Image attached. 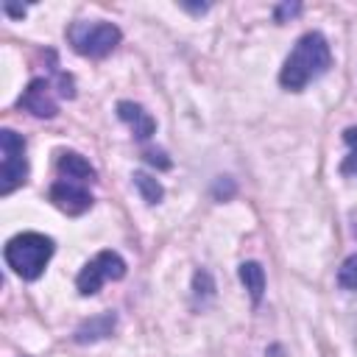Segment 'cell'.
<instances>
[{
  "label": "cell",
  "instance_id": "1",
  "mask_svg": "<svg viewBox=\"0 0 357 357\" xmlns=\"http://www.w3.org/2000/svg\"><path fill=\"white\" fill-rule=\"evenodd\" d=\"M332 67V50L324 33L307 31L298 36L293 50L287 53L282 70H279V84L287 92H301L310 81L321 78Z\"/></svg>",
  "mask_w": 357,
  "mask_h": 357
},
{
  "label": "cell",
  "instance_id": "2",
  "mask_svg": "<svg viewBox=\"0 0 357 357\" xmlns=\"http://www.w3.org/2000/svg\"><path fill=\"white\" fill-rule=\"evenodd\" d=\"M53 251H56L53 237L42 231H20L3 245V259L20 279L33 282L45 273Z\"/></svg>",
  "mask_w": 357,
  "mask_h": 357
},
{
  "label": "cell",
  "instance_id": "3",
  "mask_svg": "<svg viewBox=\"0 0 357 357\" xmlns=\"http://www.w3.org/2000/svg\"><path fill=\"white\" fill-rule=\"evenodd\" d=\"M123 33L114 22H103V20H75L70 22L67 28V42L70 47L78 53V56H86V59H103L109 56L117 45H120Z\"/></svg>",
  "mask_w": 357,
  "mask_h": 357
},
{
  "label": "cell",
  "instance_id": "4",
  "mask_svg": "<svg viewBox=\"0 0 357 357\" xmlns=\"http://www.w3.org/2000/svg\"><path fill=\"white\" fill-rule=\"evenodd\" d=\"M0 156H3V167H0V195H11L17 187H22L28 181V156H25V139L11 131L3 128L0 131Z\"/></svg>",
  "mask_w": 357,
  "mask_h": 357
},
{
  "label": "cell",
  "instance_id": "5",
  "mask_svg": "<svg viewBox=\"0 0 357 357\" xmlns=\"http://www.w3.org/2000/svg\"><path fill=\"white\" fill-rule=\"evenodd\" d=\"M126 276V259L117 251H98L75 276V290L81 296H95L103 282H117Z\"/></svg>",
  "mask_w": 357,
  "mask_h": 357
},
{
  "label": "cell",
  "instance_id": "6",
  "mask_svg": "<svg viewBox=\"0 0 357 357\" xmlns=\"http://www.w3.org/2000/svg\"><path fill=\"white\" fill-rule=\"evenodd\" d=\"M17 106L31 112L33 117H42V120L56 117L59 114V98L53 89V81L50 78H31L28 86L22 89V95L17 98Z\"/></svg>",
  "mask_w": 357,
  "mask_h": 357
},
{
  "label": "cell",
  "instance_id": "7",
  "mask_svg": "<svg viewBox=\"0 0 357 357\" xmlns=\"http://www.w3.org/2000/svg\"><path fill=\"white\" fill-rule=\"evenodd\" d=\"M47 198L64 215H84L92 206V201H95L92 192L86 190V184H78V181H70V178L53 181L50 190H47Z\"/></svg>",
  "mask_w": 357,
  "mask_h": 357
},
{
  "label": "cell",
  "instance_id": "8",
  "mask_svg": "<svg viewBox=\"0 0 357 357\" xmlns=\"http://www.w3.org/2000/svg\"><path fill=\"white\" fill-rule=\"evenodd\" d=\"M117 117L131 128V134H134L139 142L151 139L153 131H156V120L151 117V112H145V109H142L139 103H134V100H120V103H117Z\"/></svg>",
  "mask_w": 357,
  "mask_h": 357
},
{
  "label": "cell",
  "instance_id": "9",
  "mask_svg": "<svg viewBox=\"0 0 357 357\" xmlns=\"http://www.w3.org/2000/svg\"><path fill=\"white\" fill-rule=\"evenodd\" d=\"M114 326H117V315L114 312H100V315H92L84 324H78L75 332H73V340L75 343H98V340L109 337L114 332Z\"/></svg>",
  "mask_w": 357,
  "mask_h": 357
},
{
  "label": "cell",
  "instance_id": "10",
  "mask_svg": "<svg viewBox=\"0 0 357 357\" xmlns=\"http://www.w3.org/2000/svg\"><path fill=\"white\" fill-rule=\"evenodd\" d=\"M56 167H59V178H70V181H78V184H86V181H95V167L78 153V151H61L59 159H56Z\"/></svg>",
  "mask_w": 357,
  "mask_h": 357
},
{
  "label": "cell",
  "instance_id": "11",
  "mask_svg": "<svg viewBox=\"0 0 357 357\" xmlns=\"http://www.w3.org/2000/svg\"><path fill=\"white\" fill-rule=\"evenodd\" d=\"M237 276H240V282L245 284V290H248L251 301H254V304H259V301H262V296H265V268H262L259 262L248 259V262H243V265H240Z\"/></svg>",
  "mask_w": 357,
  "mask_h": 357
},
{
  "label": "cell",
  "instance_id": "12",
  "mask_svg": "<svg viewBox=\"0 0 357 357\" xmlns=\"http://www.w3.org/2000/svg\"><path fill=\"white\" fill-rule=\"evenodd\" d=\"M134 187L139 190V195H142V201L145 204H159L162 198H165V187L159 184V178H153L151 173H142V170H137L134 173Z\"/></svg>",
  "mask_w": 357,
  "mask_h": 357
},
{
  "label": "cell",
  "instance_id": "13",
  "mask_svg": "<svg viewBox=\"0 0 357 357\" xmlns=\"http://www.w3.org/2000/svg\"><path fill=\"white\" fill-rule=\"evenodd\" d=\"M337 284L343 290H357V254L346 257L343 265L337 268Z\"/></svg>",
  "mask_w": 357,
  "mask_h": 357
},
{
  "label": "cell",
  "instance_id": "14",
  "mask_svg": "<svg viewBox=\"0 0 357 357\" xmlns=\"http://www.w3.org/2000/svg\"><path fill=\"white\" fill-rule=\"evenodd\" d=\"M212 290H215V284H212L209 271H195V276H192V293H195V298H198V296L209 298Z\"/></svg>",
  "mask_w": 357,
  "mask_h": 357
},
{
  "label": "cell",
  "instance_id": "15",
  "mask_svg": "<svg viewBox=\"0 0 357 357\" xmlns=\"http://www.w3.org/2000/svg\"><path fill=\"white\" fill-rule=\"evenodd\" d=\"M142 156H145V162H148V165H156L159 170H167V167L173 165V162L167 159V153H165V151H153V148H148Z\"/></svg>",
  "mask_w": 357,
  "mask_h": 357
},
{
  "label": "cell",
  "instance_id": "16",
  "mask_svg": "<svg viewBox=\"0 0 357 357\" xmlns=\"http://www.w3.org/2000/svg\"><path fill=\"white\" fill-rule=\"evenodd\" d=\"M298 11H301V3H282L273 8V17H276V22H284L287 17H296Z\"/></svg>",
  "mask_w": 357,
  "mask_h": 357
},
{
  "label": "cell",
  "instance_id": "17",
  "mask_svg": "<svg viewBox=\"0 0 357 357\" xmlns=\"http://www.w3.org/2000/svg\"><path fill=\"white\" fill-rule=\"evenodd\" d=\"M340 170L349 173V176H357V151H351V153L346 156V162L340 165Z\"/></svg>",
  "mask_w": 357,
  "mask_h": 357
},
{
  "label": "cell",
  "instance_id": "18",
  "mask_svg": "<svg viewBox=\"0 0 357 357\" xmlns=\"http://www.w3.org/2000/svg\"><path fill=\"white\" fill-rule=\"evenodd\" d=\"M343 142L351 145V151H357V126H351V128L343 131Z\"/></svg>",
  "mask_w": 357,
  "mask_h": 357
}]
</instances>
